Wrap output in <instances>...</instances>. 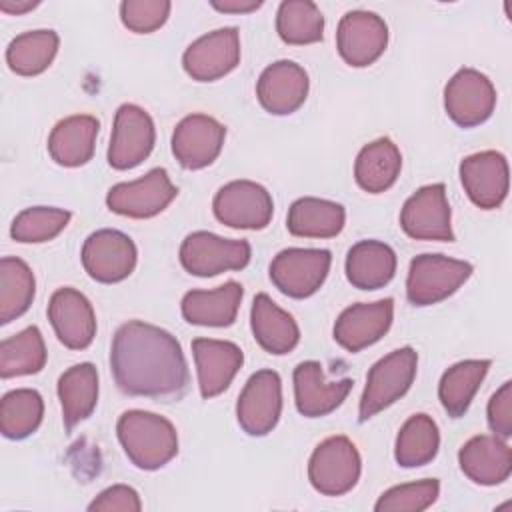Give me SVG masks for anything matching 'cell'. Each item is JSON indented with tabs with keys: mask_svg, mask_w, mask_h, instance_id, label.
<instances>
[{
	"mask_svg": "<svg viewBox=\"0 0 512 512\" xmlns=\"http://www.w3.org/2000/svg\"><path fill=\"white\" fill-rule=\"evenodd\" d=\"M418 368V354L410 346H402L380 358L366 376V386L360 396L358 422H366L396 400L412 386Z\"/></svg>",
	"mask_w": 512,
	"mask_h": 512,
	"instance_id": "obj_3",
	"label": "cell"
},
{
	"mask_svg": "<svg viewBox=\"0 0 512 512\" xmlns=\"http://www.w3.org/2000/svg\"><path fill=\"white\" fill-rule=\"evenodd\" d=\"M276 32L286 44H314L324 36V16L310 0H284L278 6Z\"/></svg>",
	"mask_w": 512,
	"mask_h": 512,
	"instance_id": "obj_38",
	"label": "cell"
},
{
	"mask_svg": "<svg viewBox=\"0 0 512 512\" xmlns=\"http://www.w3.org/2000/svg\"><path fill=\"white\" fill-rule=\"evenodd\" d=\"M60 38L54 30H30L16 36L6 48V64L18 76L42 74L58 52Z\"/></svg>",
	"mask_w": 512,
	"mask_h": 512,
	"instance_id": "obj_34",
	"label": "cell"
},
{
	"mask_svg": "<svg viewBox=\"0 0 512 512\" xmlns=\"http://www.w3.org/2000/svg\"><path fill=\"white\" fill-rule=\"evenodd\" d=\"M346 210L342 204L304 196L292 202L286 216V228L298 238H334L342 232Z\"/></svg>",
	"mask_w": 512,
	"mask_h": 512,
	"instance_id": "obj_29",
	"label": "cell"
},
{
	"mask_svg": "<svg viewBox=\"0 0 512 512\" xmlns=\"http://www.w3.org/2000/svg\"><path fill=\"white\" fill-rule=\"evenodd\" d=\"M86 274L102 284H114L128 278L138 260L136 244L120 230L102 228L92 232L80 252Z\"/></svg>",
	"mask_w": 512,
	"mask_h": 512,
	"instance_id": "obj_9",
	"label": "cell"
},
{
	"mask_svg": "<svg viewBox=\"0 0 512 512\" xmlns=\"http://www.w3.org/2000/svg\"><path fill=\"white\" fill-rule=\"evenodd\" d=\"M110 370L124 394L164 402L182 398L190 382L180 342L170 332L142 320H130L116 330Z\"/></svg>",
	"mask_w": 512,
	"mask_h": 512,
	"instance_id": "obj_1",
	"label": "cell"
},
{
	"mask_svg": "<svg viewBox=\"0 0 512 512\" xmlns=\"http://www.w3.org/2000/svg\"><path fill=\"white\" fill-rule=\"evenodd\" d=\"M490 368V360H462L452 364L440 378L438 398L442 408L452 418L466 414L474 394L484 382Z\"/></svg>",
	"mask_w": 512,
	"mask_h": 512,
	"instance_id": "obj_32",
	"label": "cell"
},
{
	"mask_svg": "<svg viewBox=\"0 0 512 512\" xmlns=\"http://www.w3.org/2000/svg\"><path fill=\"white\" fill-rule=\"evenodd\" d=\"M34 274L30 266L14 256L0 260V324H8L28 312L34 300Z\"/></svg>",
	"mask_w": 512,
	"mask_h": 512,
	"instance_id": "obj_35",
	"label": "cell"
},
{
	"mask_svg": "<svg viewBox=\"0 0 512 512\" xmlns=\"http://www.w3.org/2000/svg\"><path fill=\"white\" fill-rule=\"evenodd\" d=\"M48 320L58 340L70 350H84L96 336V316L90 300L76 288H58L48 302Z\"/></svg>",
	"mask_w": 512,
	"mask_h": 512,
	"instance_id": "obj_21",
	"label": "cell"
},
{
	"mask_svg": "<svg viewBox=\"0 0 512 512\" xmlns=\"http://www.w3.org/2000/svg\"><path fill=\"white\" fill-rule=\"evenodd\" d=\"M332 264L330 250L286 248L270 262L272 284L290 298H308L320 290Z\"/></svg>",
	"mask_w": 512,
	"mask_h": 512,
	"instance_id": "obj_7",
	"label": "cell"
},
{
	"mask_svg": "<svg viewBox=\"0 0 512 512\" xmlns=\"http://www.w3.org/2000/svg\"><path fill=\"white\" fill-rule=\"evenodd\" d=\"M294 402L302 416L322 418L334 412L350 394L354 382L342 378L338 382L324 380V370L316 360H304L294 368Z\"/></svg>",
	"mask_w": 512,
	"mask_h": 512,
	"instance_id": "obj_22",
	"label": "cell"
},
{
	"mask_svg": "<svg viewBox=\"0 0 512 512\" xmlns=\"http://www.w3.org/2000/svg\"><path fill=\"white\" fill-rule=\"evenodd\" d=\"M90 512H140L142 502L138 492L126 484H114L102 490L90 504Z\"/></svg>",
	"mask_w": 512,
	"mask_h": 512,
	"instance_id": "obj_42",
	"label": "cell"
},
{
	"mask_svg": "<svg viewBox=\"0 0 512 512\" xmlns=\"http://www.w3.org/2000/svg\"><path fill=\"white\" fill-rule=\"evenodd\" d=\"M362 472V460L356 444L346 436L322 440L308 460V480L324 496H342L350 492Z\"/></svg>",
	"mask_w": 512,
	"mask_h": 512,
	"instance_id": "obj_5",
	"label": "cell"
},
{
	"mask_svg": "<svg viewBox=\"0 0 512 512\" xmlns=\"http://www.w3.org/2000/svg\"><path fill=\"white\" fill-rule=\"evenodd\" d=\"M170 8L168 0H124L120 4V20L136 34H150L164 26Z\"/></svg>",
	"mask_w": 512,
	"mask_h": 512,
	"instance_id": "obj_41",
	"label": "cell"
},
{
	"mask_svg": "<svg viewBox=\"0 0 512 512\" xmlns=\"http://www.w3.org/2000/svg\"><path fill=\"white\" fill-rule=\"evenodd\" d=\"M212 8L226 14H248L262 6V0H212Z\"/></svg>",
	"mask_w": 512,
	"mask_h": 512,
	"instance_id": "obj_44",
	"label": "cell"
},
{
	"mask_svg": "<svg viewBox=\"0 0 512 512\" xmlns=\"http://www.w3.org/2000/svg\"><path fill=\"white\" fill-rule=\"evenodd\" d=\"M396 272V252L380 240H360L346 254V278L354 288L378 290Z\"/></svg>",
	"mask_w": 512,
	"mask_h": 512,
	"instance_id": "obj_28",
	"label": "cell"
},
{
	"mask_svg": "<svg viewBox=\"0 0 512 512\" xmlns=\"http://www.w3.org/2000/svg\"><path fill=\"white\" fill-rule=\"evenodd\" d=\"M488 426L494 436L508 440L512 436V382H504L488 402Z\"/></svg>",
	"mask_w": 512,
	"mask_h": 512,
	"instance_id": "obj_43",
	"label": "cell"
},
{
	"mask_svg": "<svg viewBox=\"0 0 512 512\" xmlns=\"http://www.w3.org/2000/svg\"><path fill=\"white\" fill-rule=\"evenodd\" d=\"M212 210L224 226L262 230L272 220L274 202L262 184L252 180H232L216 192Z\"/></svg>",
	"mask_w": 512,
	"mask_h": 512,
	"instance_id": "obj_8",
	"label": "cell"
},
{
	"mask_svg": "<svg viewBox=\"0 0 512 512\" xmlns=\"http://www.w3.org/2000/svg\"><path fill=\"white\" fill-rule=\"evenodd\" d=\"M394 300L352 304L334 322V340L348 352H360L378 342L392 326Z\"/></svg>",
	"mask_w": 512,
	"mask_h": 512,
	"instance_id": "obj_20",
	"label": "cell"
},
{
	"mask_svg": "<svg viewBox=\"0 0 512 512\" xmlns=\"http://www.w3.org/2000/svg\"><path fill=\"white\" fill-rule=\"evenodd\" d=\"M240 62V36L234 26L212 30L194 40L182 54L186 74L196 82H212L230 74Z\"/></svg>",
	"mask_w": 512,
	"mask_h": 512,
	"instance_id": "obj_16",
	"label": "cell"
},
{
	"mask_svg": "<svg viewBox=\"0 0 512 512\" xmlns=\"http://www.w3.org/2000/svg\"><path fill=\"white\" fill-rule=\"evenodd\" d=\"M226 128L208 114L182 118L172 132V154L186 170L210 166L222 152Z\"/></svg>",
	"mask_w": 512,
	"mask_h": 512,
	"instance_id": "obj_17",
	"label": "cell"
},
{
	"mask_svg": "<svg viewBox=\"0 0 512 512\" xmlns=\"http://www.w3.org/2000/svg\"><path fill=\"white\" fill-rule=\"evenodd\" d=\"M496 106V88L476 68H460L444 88V108L460 128H474L486 122Z\"/></svg>",
	"mask_w": 512,
	"mask_h": 512,
	"instance_id": "obj_11",
	"label": "cell"
},
{
	"mask_svg": "<svg viewBox=\"0 0 512 512\" xmlns=\"http://www.w3.org/2000/svg\"><path fill=\"white\" fill-rule=\"evenodd\" d=\"M402 156L390 138H378L366 144L354 162L356 184L368 194H380L394 186L400 176Z\"/></svg>",
	"mask_w": 512,
	"mask_h": 512,
	"instance_id": "obj_31",
	"label": "cell"
},
{
	"mask_svg": "<svg viewBox=\"0 0 512 512\" xmlns=\"http://www.w3.org/2000/svg\"><path fill=\"white\" fill-rule=\"evenodd\" d=\"M308 88L310 80L300 64L278 60L262 70L256 82V96L268 114L286 116L306 102Z\"/></svg>",
	"mask_w": 512,
	"mask_h": 512,
	"instance_id": "obj_19",
	"label": "cell"
},
{
	"mask_svg": "<svg viewBox=\"0 0 512 512\" xmlns=\"http://www.w3.org/2000/svg\"><path fill=\"white\" fill-rule=\"evenodd\" d=\"M282 414V380L276 370L264 368L254 372L244 384L236 418L248 436H266L272 432Z\"/></svg>",
	"mask_w": 512,
	"mask_h": 512,
	"instance_id": "obj_10",
	"label": "cell"
},
{
	"mask_svg": "<svg viewBox=\"0 0 512 512\" xmlns=\"http://www.w3.org/2000/svg\"><path fill=\"white\" fill-rule=\"evenodd\" d=\"M72 214L52 206H32L22 210L10 226V236L16 242L38 244L56 238L70 222Z\"/></svg>",
	"mask_w": 512,
	"mask_h": 512,
	"instance_id": "obj_39",
	"label": "cell"
},
{
	"mask_svg": "<svg viewBox=\"0 0 512 512\" xmlns=\"http://www.w3.org/2000/svg\"><path fill=\"white\" fill-rule=\"evenodd\" d=\"M44 416V400L32 388H16L2 396L0 430L10 440H22L34 434Z\"/></svg>",
	"mask_w": 512,
	"mask_h": 512,
	"instance_id": "obj_37",
	"label": "cell"
},
{
	"mask_svg": "<svg viewBox=\"0 0 512 512\" xmlns=\"http://www.w3.org/2000/svg\"><path fill=\"white\" fill-rule=\"evenodd\" d=\"M472 264L444 254H420L410 262L406 296L414 306H432L452 296L472 274Z\"/></svg>",
	"mask_w": 512,
	"mask_h": 512,
	"instance_id": "obj_4",
	"label": "cell"
},
{
	"mask_svg": "<svg viewBox=\"0 0 512 512\" xmlns=\"http://www.w3.org/2000/svg\"><path fill=\"white\" fill-rule=\"evenodd\" d=\"M440 494V482L436 478H426L418 482H408L392 486L386 490L374 510L376 512H422L430 508Z\"/></svg>",
	"mask_w": 512,
	"mask_h": 512,
	"instance_id": "obj_40",
	"label": "cell"
},
{
	"mask_svg": "<svg viewBox=\"0 0 512 512\" xmlns=\"http://www.w3.org/2000/svg\"><path fill=\"white\" fill-rule=\"evenodd\" d=\"M178 194L164 168H152L132 182L114 184L106 194V206L128 218H152L160 214Z\"/></svg>",
	"mask_w": 512,
	"mask_h": 512,
	"instance_id": "obj_13",
	"label": "cell"
},
{
	"mask_svg": "<svg viewBox=\"0 0 512 512\" xmlns=\"http://www.w3.org/2000/svg\"><path fill=\"white\" fill-rule=\"evenodd\" d=\"M244 296L242 284L230 280L214 290H190L182 298V316L188 324L224 328L234 324Z\"/></svg>",
	"mask_w": 512,
	"mask_h": 512,
	"instance_id": "obj_26",
	"label": "cell"
},
{
	"mask_svg": "<svg viewBox=\"0 0 512 512\" xmlns=\"http://www.w3.org/2000/svg\"><path fill=\"white\" fill-rule=\"evenodd\" d=\"M100 122L90 114H76L60 120L48 136V152L52 160L66 168L86 164L96 146Z\"/></svg>",
	"mask_w": 512,
	"mask_h": 512,
	"instance_id": "obj_27",
	"label": "cell"
},
{
	"mask_svg": "<svg viewBox=\"0 0 512 512\" xmlns=\"http://www.w3.org/2000/svg\"><path fill=\"white\" fill-rule=\"evenodd\" d=\"M252 256L246 240H230L218 234L198 230L180 244V262L192 276L210 278L226 270H242Z\"/></svg>",
	"mask_w": 512,
	"mask_h": 512,
	"instance_id": "obj_6",
	"label": "cell"
},
{
	"mask_svg": "<svg viewBox=\"0 0 512 512\" xmlns=\"http://www.w3.org/2000/svg\"><path fill=\"white\" fill-rule=\"evenodd\" d=\"M388 46V26L370 10L346 12L336 30V48L342 60L354 68L374 64Z\"/></svg>",
	"mask_w": 512,
	"mask_h": 512,
	"instance_id": "obj_14",
	"label": "cell"
},
{
	"mask_svg": "<svg viewBox=\"0 0 512 512\" xmlns=\"http://www.w3.org/2000/svg\"><path fill=\"white\" fill-rule=\"evenodd\" d=\"M116 434L128 460L140 470H158L178 454V434L170 420L146 410H126Z\"/></svg>",
	"mask_w": 512,
	"mask_h": 512,
	"instance_id": "obj_2",
	"label": "cell"
},
{
	"mask_svg": "<svg viewBox=\"0 0 512 512\" xmlns=\"http://www.w3.org/2000/svg\"><path fill=\"white\" fill-rule=\"evenodd\" d=\"M440 448V432L428 414L410 416L396 436L394 458L402 468H418L432 462Z\"/></svg>",
	"mask_w": 512,
	"mask_h": 512,
	"instance_id": "obj_33",
	"label": "cell"
},
{
	"mask_svg": "<svg viewBox=\"0 0 512 512\" xmlns=\"http://www.w3.org/2000/svg\"><path fill=\"white\" fill-rule=\"evenodd\" d=\"M460 180L468 198L482 210L498 208L510 186L508 160L496 150H484L466 156L460 162Z\"/></svg>",
	"mask_w": 512,
	"mask_h": 512,
	"instance_id": "obj_18",
	"label": "cell"
},
{
	"mask_svg": "<svg viewBox=\"0 0 512 512\" xmlns=\"http://www.w3.org/2000/svg\"><path fill=\"white\" fill-rule=\"evenodd\" d=\"M46 358L42 332L36 326H28L0 342V376L14 378L38 374L44 368Z\"/></svg>",
	"mask_w": 512,
	"mask_h": 512,
	"instance_id": "obj_36",
	"label": "cell"
},
{
	"mask_svg": "<svg viewBox=\"0 0 512 512\" xmlns=\"http://www.w3.org/2000/svg\"><path fill=\"white\" fill-rule=\"evenodd\" d=\"M250 328L260 348L276 356L292 352L300 342L296 320L264 292L256 294L252 302Z\"/></svg>",
	"mask_w": 512,
	"mask_h": 512,
	"instance_id": "obj_25",
	"label": "cell"
},
{
	"mask_svg": "<svg viewBox=\"0 0 512 512\" xmlns=\"http://www.w3.org/2000/svg\"><path fill=\"white\" fill-rule=\"evenodd\" d=\"M458 464L474 484L496 486L512 472V450L502 438L480 434L462 444Z\"/></svg>",
	"mask_w": 512,
	"mask_h": 512,
	"instance_id": "obj_24",
	"label": "cell"
},
{
	"mask_svg": "<svg viewBox=\"0 0 512 512\" xmlns=\"http://www.w3.org/2000/svg\"><path fill=\"white\" fill-rule=\"evenodd\" d=\"M58 400L62 406V420L70 432L86 420L98 402V370L90 362L70 366L58 378Z\"/></svg>",
	"mask_w": 512,
	"mask_h": 512,
	"instance_id": "obj_30",
	"label": "cell"
},
{
	"mask_svg": "<svg viewBox=\"0 0 512 512\" xmlns=\"http://www.w3.org/2000/svg\"><path fill=\"white\" fill-rule=\"evenodd\" d=\"M400 228L414 240L452 242L454 232L444 184L418 188L400 210Z\"/></svg>",
	"mask_w": 512,
	"mask_h": 512,
	"instance_id": "obj_15",
	"label": "cell"
},
{
	"mask_svg": "<svg viewBox=\"0 0 512 512\" xmlns=\"http://www.w3.org/2000/svg\"><path fill=\"white\" fill-rule=\"evenodd\" d=\"M154 142L156 128L152 116L144 108L126 102L114 116L108 164L116 170H130L150 156Z\"/></svg>",
	"mask_w": 512,
	"mask_h": 512,
	"instance_id": "obj_12",
	"label": "cell"
},
{
	"mask_svg": "<svg viewBox=\"0 0 512 512\" xmlns=\"http://www.w3.org/2000/svg\"><path fill=\"white\" fill-rule=\"evenodd\" d=\"M192 354L198 372V388L204 400L222 394L244 362L240 346L228 340L194 338Z\"/></svg>",
	"mask_w": 512,
	"mask_h": 512,
	"instance_id": "obj_23",
	"label": "cell"
},
{
	"mask_svg": "<svg viewBox=\"0 0 512 512\" xmlns=\"http://www.w3.org/2000/svg\"><path fill=\"white\" fill-rule=\"evenodd\" d=\"M36 6H38V2H30V0H26V2L2 0V2H0V10L6 12V14H24V12H28V10L36 8Z\"/></svg>",
	"mask_w": 512,
	"mask_h": 512,
	"instance_id": "obj_45",
	"label": "cell"
}]
</instances>
